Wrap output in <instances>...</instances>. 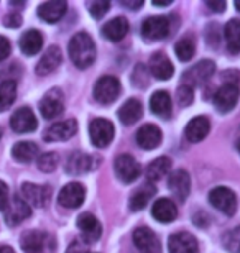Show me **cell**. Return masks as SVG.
I'll list each match as a JSON object with an SVG mask.
<instances>
[{
	"label": "cell",
	"instance_id": "cell-24",
	"mask_svg": "<svg viewBox=\"0 0 240 253\" xmlns=\"http://www.w3.org/2000/svg\"><path fill=\"white\" fill-rule=\"evenodd\" d=\"M150 73L160 81H168L175 73V68L170 61V58L165 53L158 51L150 58Z\"/></svg>",
	"mask_w": 240,
	"mask_h": 253
},
{
	"label": "cell",
	"instance_id": "cell-53",
	"mask_svg": "<svg viewBox=\"0 0 240 253\" xmlns=\"http://www.w3.org/2000/svg\"><path fill=\"white\" fill-rule=\"evenodd\" d=\"M2 135H3V130H2V128H0V138H2Z\"/></svg>",
	"mask_w": 240,
	"mask_h": 253
},
{
	"label": "cell",
	"instance_id": "cell-2",
	"mask_svg": "<svg viewBox=\"0 0 240 253\" xmlns=\"http://www.w3.org/2000/svg\"><path fill=\"white\" fill-rule=\"evenodd\" d=\"M120 95V83L114 76H102L94 85V99L102 105L115 102Z\"/></svg>",
	"mask_w": 240,
	"mask_h": 253
},
{
	"label": "cell",
	"instance_id": "cell-11",
	"mask_svg": "<svg viewBox=\"0 0 240 253\" xmlns=\"http://www.w3.org/2000/svg\"><path fill=\"white\" fill-rule=\"evenodd\" d=\"M3 212H5V222H7L10 227L22 224L25 219H28V217L32 215L28 202L25 201L23 197H17V196L8 201L7 209Z\"/></svg>",
	"mask_w": 240,
	"mask_h": 253
},
{
	"label": "cell",
	"instance_id": "cell-25",
	"mask_svg": "<svg viewBox=\"0 0 240 253\" xmlns=\"http://www.w3.org/2000/svg\"><path fill=\"white\" fill-rule=\"evenodd\" d=\"M48 240H49L48 235H45L38 230H30L22 235L20 245H22V250L25 253H45Z\"/></svg>",
	"mask_w": 240,
	"mask_h": 253
},
{
	"label": "cell",
	"instance_id": "cell-36",
	"mask_svg": "<svg viewBox=\"0 0 240 253\" xmlns=\"http://www.w3.org/2000/svg\"><path fill=\"white\" fill-rule=\"evenodd\" d=\"M175 53L180 61H190L196 53V43L191 37L181 38L180 42L175 44Z\"/></svg>",
	"mask_w": 240,
	"mask_h": 253
},
{
	"label": "cell",
	"instance_id": "cell-26",
	"mask_svg": "<svg viewBox=\"0 0 240 253\" xmlns=\"http://www.w3.org/2000/svg\"><path fill=\"white\" fill-rule=\"evenodd\" d=\"M127 33H129V22L125 17H115L102 27V35L112 43L124 40Z\"/></svg>",
	"mask_w": 240,
	"mask_h": 253
},
{
	"label": "cell",
	"instance_id": "cell-31",
	"mask_svg": "<svg viewBox=\"0 0 240 253\" xmlns=\"http://www.w3.org/2000/svg\"><path fill=\"white\" fill-rule=\"evenodd\" d=\"M224 38L229 53L237 54L240 51V20L232 18L224 27Z\"/></svg>",
	"mask_w": 240,
	"mask_h": 253
},
{
	"label": "cell",
	"instance_id": "cell-15",
	"mask_svg": "<svg viewBox=\"0 0 240 253\" xmlns=\"http://www.w3.org/2000/svg\"><path fill=\"white\" fill-rule=\"evenodd\" d=\"M168 188H170L173 196H175L178 201L185 202L191 191V178H190V174H188V171L185 169L173 171L170 176V181H168Z\"/></svg>",
	"mask_w": 240,
	"mask_h": 253
},
{
	"label": "cell",
	"instance_id": "cell-28",
	"mask_svg": "<svg viewBox=\"0 0 240 253\" xmlns=\"http://www.w3.org/2000/svg\"><path fill=\"white\" fill-rule=\"evenodd\" d=\"M150 109L151 112L161 119L171 117V97L166 90H156L150 99Z\"/></svg>",
	"mask_w": 240,
	"mask_h": 253
},
{
	"label": "cell",
	"instance_id": "cell-37",
	"mask_svg": "<svg viewBox=\"0 0 240 253\" xmlns=\"http://www.w3.org/2000/svg\"><path fill=\"white\" fill-rule=\"evenodd\" d=\"M59 163V156L54 151H48V153H43L38 156V169L43 171V173H53V171L58 168Z\"/></svg>",
	"mask_w": 240,
	"mask_h": 253
},
{
	"label": "cell",
	"instance_id": "cell-40",
	"mask_svg": "<svg viewBox=\"0 0 240 253\" xmlns=\"http://www.w3.org/2000/svg\"><path fill=\"white\" fill-rule=\"evenodd\" d=\"M176 100H178V104L183 105V107H188V105H191L192 104V100H194V92H192V89L190 87V85H180L176 90Z\"/></svg>",
	"mask_w": 240,
	"mask_h": 253
},
{
	"label": "cell",
	"instance_id": "cell-48",
	"mask_svg": "<svg viewBox=\"0 0 240 253\" xmlns=\"http://www.w3.org/2000/svg\"><path fill=\"white\" fill-rule=\"evenodd\" d=\"M171 3H173L171 0H153L155 7H168V5H171Z\"/></svg>",
	"mask_w": 240,
	"mask_h": 253
},
{
	"label": "cell",
	"instance_id": "cell-3",
	"mask_svg": "<svg viewBox=\"0 0 240 253\" xmlns=\"http://www.w3.org/2000/svg\"><path fill=\"white\" fill-rule=\"evenodd\" d=\"M216 73V63L211 61V59H202L197 64L191 66L190 69L183 74V79H185V85H190V87H197V85L206 84L209 79L212 78V74Z\"/></svg>",
	"mask_w": 240,
	"mask_h": 253
},
{
	"label": "cell",
	"instance_id": "cell-30",
	"mask_svg": "<svg viewBox=\"0 0 240 253\" xmlns=\"http://www.w3.org/2000/svg\"><path fill=\"white\" fill-rule=\"evenodd\" d=\"M142 114H144V109H142L140 100L137 99H129L119 109V119L124 125H134L135 122H139Z\"/></svg>",
	"mask_w": 240,
	"mask_h": 253
},
{
	"label": "cell",
	"instance_id": "cell-8",
	"mask_svg": "<svg viewBox=\"0 0 240 253\" xmlns=\"http://www.w3.org/2000/svg\"><path fill=\"white\" fill-rule=\"evenodd\" d=\"M114 168H115V173L119 176V179L122 183L129 184V183H134V181L139 178L140 173H142V168L139 165L134 156L130 155H119L115 158V163H114Z\"/></svg>",
	"mask_w": 240,
	"mask_h": 253
},
{
	"label": "cell",
	"instance_id": "cell-49",
	"mask_svg": "<svg viewBox=\"0 0 240 253\" xmlns=\"http://www.w3.org/2000/svg\"><path fill=\"white\" fill-rule=\"evenodd\" d=\"M0 253H15L12 247L8 245H0Z\"/></svg>",
	"mask_w": 240,
	"mask_h": 253
},
{
	"label": "cell",
	"instance_id": "cell-47",
	"mask_svg": "<svg viewBox=\"0 0 240 253\" xmlns=\"http://www.w3.org/2000/svg\"><path fill=\"white\" fill-rule=\"evenodd\" d=\"M120 3L130 10H139L144 7V2H142V0H120Z\"/></svg>",
	"mask_w": 240,
	"mask_h": 253
},
{
	"label": "cell",
	"instance_id": "cell-39",
	"mask_svg": "<svg viewBox=\"0 0 240 253\" xmlns=\"http://www.w3.org/2000/svg\"><path fill=\"white\" fill-rule=\"evenodd\" d=\"M88 8H89L91 17L96 18V20H100L107 12H109L110 2L109 0H94V2L88 3Z\"/></svg>",
	"mask_w": 240,
	"mask_h": 253
},
{
	"label": "cell",
	"instance_id": "cell-50",
	"mask_svg": "<svg viewBox=\"0 0 240 253\" xmlns=\"http://www.w3.org/2000/svg\"><path fill=\"white\" fill-rule=\"evenodd\" d=\"M12 7H23V2H10Z\"/></svg>",
	"mask_w": 240,
	"mask_h": 253
},
{
	"label": "cell",
	"instance_id": "cell-14",
	"mask_svg": "<svg viewBox=\"0 0 240 253\" xmlns=\"http://www.w3.org/2000/svg\"><path fill=\"white\" fill-rule=\"evenodd\" d=\"M10 126H12L13 131H17V133H32V131L37 130L38 122L32 109L22 107L12 115Z\"/></svg>",
	"mask_w": 240,
	"mask_h": 253
},
{
	"label": "cell",
	"instance_id": "cell-52",
	"mask_svg": "<svg viewBox=\"0 0 240 253\" xmlns=\"http://www.w3.org/2000/svg\"><path fill=\"white\" fill-rule=\"evenodd\" d=\"M234 5H236V8L240 12V0H236V3H234Z\"/></svg>",
	"mask_w": 240,
	"mask_h": 253
},
{
	"label": "cell",
	"instance_id": "cell-38",
	"mask_svg": "<svg viewBox=\"0 0 240 253\" xmlns=\"http://www.w3.org/2000/svg\"><path fill=\"white\" fill-rule=\"evenodd\" d=\"M224 245L231 253H240V227L229 230L224 235Z\"/></svg>",
	"mask_w": 240,
	"mask_h": 253
},
{
	"label": "cell",
	"instance_id": "cell-33",
	"mask_svg": "<svg viewBox=\"0 0 240 253\" xmlns=\"http://www.w3.org/2000/svg\"><path fill=\"white\" fill-rule=\"evenodd\" d=\"M38 153H40L38 145L33 143V141H18L12 148L13 158L17 160L18 163H30V161H33L37 158Z\"/></svg>",
	"mask_w": 240,
	"mask_h": 253
},
{
	"label": "cell",
	"instance_id": "cell-6",
	"mask_svg": "<svg viewBox=\"0 0 240 253\" xmlns=\"http://www.w3.org/2000/svg\"><path fill=\"white\" fill-rule=\"evenodd\" d=\"M240 97V87L239 84L224 83L221 87L214 94V105L221 114H227L237 105V100Z\"/></svg>",
	"mask_w": 240,
	"mask_h": 253
},
{
	"label": "cell",
	"instance_id": "cell-5",
	"mask_svg": "<svg viewBox=\"0 0 240 253\" xmlns=\"http://www.w3.org/2000/svg\"><path fill=\"white\" fill-rule=\"evenodd\" d=\"M115 135L114 124L107 119H94L89 124V136L91 141L97 146V148H105L112 143Z\"/></svg>",
	"mask_w": 240,
	"mask_h": 253
},
{
	"label": "cell",
	"instance_id": "cell-46",
	"mask_svg": "<svg viewBox=\"0 0 240 253\" xmlns=\"http://www.w3.org/2000/svg\"><path fill=\"white\" fill-rule=\"evenodd\" d=\"M66 253H88V247H86V242H79L74 240L73 244L69 245V249Z\"/></svg>",
	"mask_w": 240,
	"mask_h": 253
},
{
	"label": "cell",
	"instance_id": "cell-41",
	"mask_svg": "<svg viewBox=\"0 0 240 253\" xmlns=\"http://www.w3.org/2000/svg\"><path fill=\"white\" fill-rule=\"evenodd\" d=\"M132 83L137 87H145V85H148V69L145 68V64H137L134 74H132Z\"/></svg>",
	"mask_w": 240,
	"mask_h": 253
},
{
	"label": "cell",
	"instance_id": "cell-13",
	"mask_svg": "<svg viewBox=\"0 0 240 253\" xmlns=\"http://www.w3.org/2000/svg\"><path fill=\"white\" fill-rule=\"evenodd\" d=\"M134 244L140 250V253H160L161 250L158 237L148 227H139L134 232Z\"/></svg>",
	"mask_w": 240,
	"mask_h": 253
},
{
	"label": "cell",
	"instance_id": "cell-10",
	"mask_svg": "<svg viewBox=\"0 0 240 253\" xmlns=\"http://www.w3.org/2000/svg\"><path fill=\"white\" fill-rule=\"evenodd\" d=\"M23 199L30 202L35 207H47L53 196V191L48 184H33V183H23L22 186Z\"/></svg>",
	"mask_w": 240,
	"mask_h": 253
},
{
	"label": "cell",
	"instance_id": "cell-1",
	"mask_svg": "<svg viewBox=\"0 0 240 253\" xmlns=\"http://www.w3.org/2000/svg\"><path fill=\"white\" fill-rule=\"evenodd\" d=\"M69 58L79 69L89 68L96 59V44L88 33H76L69 42Z\"/></svg>",
	"mask_w": 240,
	"mask_h": 253
},
{
	"label": "cell",
	"instance_id": "cell-45",
	"mask_svg": "<svg viewBox=\"0 0 240 253\" xmlns=\"http://www.w3.org/2000/svg\"><path fill=\"white\" fill-rule=\"evenodd\" d=\"M206 5L216 13H222L227 8V3L224 0H206Z\"/></svg>",
	"mask_w": 240,
	"mask_h": 253
},
{
	"label": "cell",
	"instance_id": "cell-21",
	"mask_svg": "<svg viewBox=\"0 0 240 253\" xmlns=\"http://www.w3.org/2000/svg\"><path fill=\"white\" fill-rule=\"evenodd\" d=\"M63 61V53L58 46H49L47 51L43 53L42 59L37 64V74L38 76H48L53 71L58 69V66Z\"/></svg>",
	"mask_w": 240,
	"mask_h": 253
},
{
	"label": "cell",
	"instance_id": "cell-17",
	"mask_svg": "<svg viewBox=\"0 0 240 253\" xmlns=\"http://www.w3.org/2000/svg\"><path fill=\"white\" fill-rule=\"evenodd\" d=\"M135 140H137V145H139L140 148H144V150H155L156 146L161 143L163 133H161V130L158 128L156 125L146 124V125L140 126V128L137 130Z\"/></svg>",
	"mask_w": 240,
	"mask_h": 253
},
{
	"label": "cell",
	"instance_id": "cell-16",
	"mask_svg": "<svg viewBox=\"0 0 240 253\" xmlns=\"http://www.w3.org/2000/svg\"><path fill=\"white\" fill-rule=\"evenodd\" d=\"M86 197V189L83 184L79 183H69L66 184L63 189L59 191L58 201L63 207H68V209H76L84 202Z\"/></svg>",
	"mask_w": 240,
	"mask_h": 253
},
{
	"label": "cell",
	"instance_id": "cell-51",
	"mask_svg": "<svg viewBox=\"0 0 240 253\" xmlns=\"http://www.w3.org/2000/svg\"><path fill=\"white\" fill-rule=\"evenodd\" d=\"M236 146H237V151L240 153V135L237 136V141H236Z\"/></svg>",
	"mask_w": 240,
	"mask_h": 253
},
{
	"label": "cell",
	"instance_id": "cell-42",
	"mask_svg": "<svg viewBox=\"0 0 240 253\" xmlns=\"http://www.w3.org/2000/svg\"><path fill=\"white\" fill-rule=\"evenodd\" d=\"M3 23L7 28H18L20 25H22V15L20 13H8L7 17L3 18Z\"/></svg>",
	"mask_w": 240,
	"mask_h": 253
},
{
	"label": "cell",
	"instance_id": "cell-29",
	"mask_svg": "<svg viewBox=\"0 0 240 253\" xmlns=\"http://www.w3.org/2000/svg\"><path fill=\"white\" fill-rule=\"evenodd\" d=\"M42 46H43V37L37 30H28L20 38V49L27 56H35L37 53L42 51Z\"/></svg>",
	"mask_w": 240,
	"mask_h": 253
},
{
	"label": "cell",
	"instance_id": "cell-35",
	"mask_svg": "<svg viewBox=\"0 0 240 253\" xmlns=\"http://www.w3.org/2000/svg\"><path fill=\"white\" fill-rule=\"evenodd\" d=\"M15 99H17V83L13 79H5L0 84V112L12 107Z\"/></svg>",
	"mask_w": 240,
	"mask_h": 253
},
{
	"label": "cell",
	"instance_id": "cell-18",
	"mask_svg": "<svg viewBox=\"0 0 240 253\" xmlns=\"http://www.w3.org/2000/svg\"><path fill=\"white\" fill-rule=\"evenodd\" d=\"M78 229L81 230V234L84 235L86 244H94V242L99 240L102 235V225L99 224V220H97L93 214H89V212L79 215Z\"/></svg>",
	"mask_w": 240,
	"mask_h": 253
},
{
	"label": "cell",
	"instance_id": "cell-22",
	"mask_svg": "<svg viewBox=\"0 0 240 253\" xmlns=\"http://www.w3.org/2000/svg\"><path fill=\"white\" fill-rule=\"evenodd\" d=\"M93 168H94V160L89 155L81 153V151H73L69 155L68 161H66V173L73 176L84 174Z\"/></svg>",
	"mask_w": 240,
	"mask_h": 253
},
{
	"label": "cell",
	"instance_id": "cell-19",
	"mask_svg": "<svg viewBox=\"0 0 240 253\" xmlns=\"http://www.w3.org/2000/svg\"><path fill=\"white\" fill-rule=\"evenodd\" d=\"M168 250H170V253H197L199 245L197 240L191 234L178 232L168 240Z\"/></svg>",
	"mask_w": 240,
	"mask_h": 253
},
{
	"label": "cell",
	"instance_id": "cell-7",
	"mask_svg": "<svg viewBox=\"0 0 240 253\" xmlns=\"http://www.w3.org/2000/svg\"><path fill=\"white\" fill-rule=\"evenodd\" d=\"M209 202L216 207L217 211H221L226 215H234L237 211V197L234 194V191L224 186L214 188L209 192Z\"/></svg>",
	"mask_w": 240,
	"mask_h": 253
},
{
	"label": "cell",
	"instance_id": "cell-9",
	"mask_svg": "<svg viewBox=\"0 0 240 253\" xmlns=\"http://www.w3.org/2000/svg\"><path fill=\"white\" fill-rule=\"evenodd\" d=\"M64 110V95L61 89H49L47 94L43 95L42 102H40V112H42L43 119H54L63 114Z\"/></svg>",
	"mask_w": 240,
	"mask_h": 253
},
{
	"label": "cell",
	"instance_id": "cell-4",
	"mask_svg": "<svg viewBox=\"0 0 240 253\" xmlns=\"http://www.w3.org/2000/svg\"><path fill=\"white\" fill-rule=\"evenodd\" d=\"M145 42H158L171 33V25L168 17H150L142 23L140 30Z\"/></svg>",
	"mask_w": 240,
	"mask_h": 253
},
{
	"label": "cell",
	"instance_id": "cell-44",
	"mask_svg": "<svg viewBox=\"0 0 240 253\" xmlns=\"http://www.w3.org/2000/svg\"><path fill=\"white\" fill-rule=\"evenodd\" d=\"M8 201H10V197H8V188H7V184H5L3 181H0V211L7 209Z\"/></svg>",
	"mask_w": 240,
	"mask_h": 253
},
{
	"label": "cell",
	"instance_id": "cell-34",
	"mask_svg": "<svg viewBox=\"0 0 240 253\" xmlns=\"http://www.w3.org/2000/svg\"><path fill=\"white\" fill-rule=\"evenodd\" d=\"M171 160L168 156H160L155 161H151L146 168V179L150 183H155V181L163 179L168 174V171L171 169Z\"/></svg>",
	"mask_w": 240,
	"mask_h": 253
},
{
	"label": "cell",
	"instance_id": "cell-23",
	"mask_svg": "<svg viewBox=\"0 0 240 253\" xmlns=\"http://www.w3.org/2000/svg\"><path fill=\"white\" fill-rule=\"evenodd\" d=\"M209 130H211V122H209V119L204 117V115H199V117H194L192 120H190V124H188L185 128V135H186L188 141L197 143V141H202L206 138Z\"/></svg>",
	"mask_w": 240,
	"mask_h": 253
},
{
	"label": "cell",
	"instance_id": "cell-20",
	"mask_svg": "<svg viewBox=\"0 0 240 253\" xmlns=\"http://www.w3.org/2000/svg\"><path fill=\"white\" fill-rule=\"evenodd\" d=\"M66 12H68V2L64 0H51V2H45L38 7L40 18L48 23L59 22Z\"/></svg>",
	"mask_w": 240,
	"mask_h": 253
},
{
	"label": "cell",
	"instance_id": "cell-43",
	"mask_svg": "<svg viewBox=\"0 0 240 253\" xmlns=\"http://www.w3.org/2000/svg\"><path fill=\"white\" fill-rule=\"evenodd\" d=\"M10 53H12V44H10L7 38L0 35V61L7 59L10 56Z\"/></svg>",
	"mask_w": 240,
	"mask_h": 253
},
{
	"label": "cell",
	"instance_id": "cell-27",
	"mask_svg": "<svg viewBox=\"0 0 240 253\" xmlns=\"http://www.w3.org/2000/svg\"><path fill=\"white\" fill-rule=\"evenodd\" d=\"M151 214L161 224H170V222H173L178 217V209L173 201L166 199V197H161V199H158L153 204Z\"/></svg>",
	"mask_w": 240,
	"mask_h": 253
},
{
	"label": "cell",
	"instance_id": "cell-32",
	"mask_svg": "<svg viewBox=\"0 0 240 253\" xmlns=\"http://www.w3.org/2000/svg\"><path fill=\"white\" fill-rule=\"evenodd\" d=\"M155 192H156V188L153 184H144L142 188H139L134 194H132L130 201H129V207L134 212L145 209L146 204L150 202V199L155 196Z\"/></svg>",
	"mask_w": 240,
	"mask_h": 253
},
{
	"label": "cell",
	"instance_id": "cell-12",
	"mask_svg": "<svg viewBox=\"0 0 240 253\" xmlns=\"http://www.w3.org/2000/svg\"><path fill=\"white\" fill-rule=\"evenodd\" d=\"M78 131V122L74 119L63 120V122H56L51 126H48L43 133L45 141H64L69 140L71 136L76 135Z\"/></svg>",
	"mask_w": 240,
	"mask_h": 253
}]
</instances>
